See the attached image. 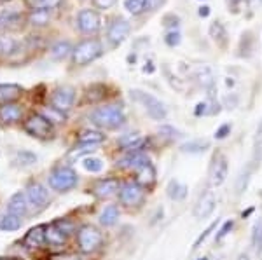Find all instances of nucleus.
Here are the masks:
<instances>
[{
    "mask_svg": "<svg viewBox=\"0 0 262 260\" xmlns=\"http://www.w3.org/2000/svg\"><path fill=\"white\" fill-rule=\"evenodd\" d=\"M90 119L93 124L100 126V128L114 129L124 124L126 115L121 105H105V107L95 108V110L91 112Z\"/></svg>",
    "mask_w": 262,
    "mask_h": 260,
    "instance_id": "1",
    "label": "nucleus"
},
{
    "mask_svg": "<svg viewBox=\"0 0 262 260\" xmlns=\"http://www.w3.org/2000/svg\"><path fill=\"white\" fill-rule=\"evenodd\" d=\"M101 54H103V45H101V42L96 39H86L75 45L72 56H74L75 65L84 66V65H88V63L95 61L96 58H100Z\"/></svg>",
    "mask_w": 262,
    "mask_h": 260,
    "instance_id": "2",
    "label": "nucleus"
},
{
    "mask_svg": "<svg viewBox=\"0 0 262 260\" xmlns=\"http://www.w3.org/2000/svg\"><path fill=\"white\" fill-rule=\"evenodd\" d=\"M129 94H131V98H133L135 102H138L143 108H145L147 114H149L154 121H164V119H166L168 112H166V107L163 105L161 100H158L156 96H152L150 93L142 91V89H131Z\"/></svg>",
    "mask_w": 262,
    "mask_h": 260,
    "instance_id": "3",
    "label": "nucleus"
},
{
    "mask_svg": "<svg viewBox=\"0 0 262 260\" xmlns=\"http://www.w3.org/2000/svg\"><path fill=\"white\" fill-rule=\"evenodd\" d=\"M49 185L58 192L70 191L77 185V173L72 168H56L49 175Z\"/></svg>",
    "mask_w": 262,
    "mask_h": 260,
    "instance_id": "4",
    "label": "nucleus"
},
{
    "mask_svg": "<svg viewBox=\"0 0 262 260\" xmlns=\"http://www.w3.org/2000/svg\"><path fill=\"white\" fill-rule=\"evenodd\" d=\"M103 238H101V232L93 225H84V227L79 229L77 232V243H79V248L84 253H91V251L98 250Z\"/></svg>",
    "mask_w": 262,
    "mask_h": 260,
    "instance_id": "5",
    "label": "nucleus"
},
{
    "mask_svg": "<svg viewBox=\"0 0 262 260\" xmlns=\"http://www.w3.org/2000/svg\"><path fill=\"white\" fill-rule=\"evenodd\" d=\"M25 131H27L28 135L37 136V138H48L51 136V133H53V124H51V121L48 117L35 114L25 123Z\"/></svg>",
    "mask_w": 262,
    "mask_h": 260,
    "instance_id": "6",
    "label": "nucleus"
},
{
    "mask_svg": "<svg viewBox=\"0 0 262 260\" xmlns=\"http://www.w3.org/2000/svg\"><path fill=\"white\" fill-rule=\"evenodd\" d=\"M129 30H131V27H129L128 19H124V18H114L111 21V25H108V30H107L108 42H111L114 48H117V45H121L122 42L128 39Z\"/></svg>",
    "mask_w": 262,
    "mask_h": 260,
    "instance_id": "7",
    "label": "nucleus"
},
{
    "mask_svg": "<svg viewBox=\"0 0 262 260\" xmlns=\"http://www.w3.org/2000/svg\"><path fill=\"white\" fill-rule=\"evenodd\" d=\"M72 232V224L67 220H56L48 227V236H46V241L49 245L60 246L67 241V238L70 236Z\"/></svg>",
    "mask_w": 262,
    "mask_h": 260,
    "instance_id": "8",
    "label": "nucleus"
},
{
    "mask_svg": "<svg viewBox=\"0 0 262 260\" xmlns=\"http://www.w3.org/2000/svg\"><path fill=\"white\" fill-rule=\"evenodd\" d=\"M143 196H145V192H143V188L138 182H128L124 185H121L119 199L126 206H138L143 201Z\"/></svg>",
    "mask_w": 262,
    "mask_h": 260,
    "instance_id": "9",
    "label": "nucleus"
},
{
    "mask_svg": "<svg viewBox=\"0 0 262 260\" xmlns=\"http://www.w3.org/2000/svg\"><path fill=\"white\" fill-rule=\"evenodd\" d=\"M77 27L84 33H96L101 28L100 14L93 9H82L77 14Z\"/></svg>",
    "mask_w": 262,
    "mask_h": 260,
    "instance_id": "10",
    "label": "nucleus"
},
{
    "mask_svg": "<svg viewBox=\"0 0 262 260\" xmlns=\"http://www.w3.org/2000/svg\"><path fill=\"white\" fill-rule=\"evenodd\" d=\"M74 98H75V91L74 87L70 86H63V87H58L56 91L53 93V108L58 112H69L72 103H74Z\"/></svg>",
    "mask_w": 262,
    "mask_h": 260,
    "instance_id": "11",
    "label": "nucleus"
},
{
    "mask_svg": "<svg viewBox=\"0 0 262 260\" xmlns=\"http://www.w3.org/2000/svg\"><path fill=\"white\" fill-rule=\"evenodd\" d=\"M227 171H229V166H227V159L222 154H217L213 157L212 168H210V180L215 187L222 185L227 178Z\"/></svg>",
    "mask_w": 262,
    "mask_h": 260,
    "instance_id": "12",
    "label": "nucleus"
},
{
    "mask_svg": "<svg viewBox=\"0 0 262 260\" xmlns=\"http://www.w3.org/2000/svg\"><path fill=\"white\" fill-rule=\"evenodd\" d=\"M215 204H217V199H215L213 191H206L201 194V198L198 199L196 206H194V217L196 219H206L213 213Z\"/></svg>",
    "mask_w": 262,
    "mask_h": 260,
    "instance_id": "13",
    "label": "nucleus"
},
{
    "mask_svg": "<svg viewBox=\"0 0 262 260\" xmlns=\"http://www.w3.org/2000/svg\"><path fill=\"white\" fill-rule=\"evenodd\" d=\"M27 199L33 208H44L49 201V194L40 183H30L27 188Z\"/></svg>",
    "mask_w": 262,
    "mask_h": 260,
    "instance_id": "14",
    "label": "nucleus"
},
{
    "mask_svg": "<svg viewBox=\"0 0 262 260\" xmlns=\"http://www.w3.org/2000/svg\"><path fill=\"white\" fill-rule=\"evenodd\" d=\"M117 191H121V183L117 178L98 180V182L95 183V187H93V192H95L98 198H111Z\"/></svg>",
    "mask_w": 262,
    "mask_h": 260,
    "instance_id": "15",
    "label": "nucleus"
},
{
    "mask_svg": "<svg viewBox=\"0 0 262 260\" xmlns=\"http://www.w3.org/2000/svg\"><path fill=\"white\" fill-rule=\"evenodd\" d=\"M46 236H48V225H37V227H33L27 232L23 245L27 248H39L46 243Z\"/></svg>",
    "mask_w": 262,
    "mask_h": 260,
    "instance_id": "16",
    "label": "nucleus"
},
{
    "mask_svg": "<svg viewBox=\"0 0 262 260\" xmlns=\"http://www.w3.org/2000/svg\"><path fill=\"white\" fill-rule=\"evenodd\" d=\"M28 199H27V194H23V192H16L14 196L9 199V213H12V215H25L28 209Z\"/></svg>",
    "mask_w": 262,
    "mask_h": 260,
    "instance_id": "17",
    "label": "nucleus"
},
{
    "mask_svg": "<svg viewBox=\"0 0 262 260\" xmlns=\"http://www.w3.org/2000/svg\"><path fill=\"white\" fill-rule=\"evenodd\" d=\"M21 108L19 105L16 103H4L0 107V121L2 123H16V121L21 119Z\"/></svg>",
    "mask_w": 262,
    "mask_h": 260,
    "instance_id": "18",
    "label": "nucleus"
},
{
    "mask_svg": "<svg viewBox=\"0 0 262 260\" xmlns=\"http://www.w3.org/2000/svg\"><path fill=\"white\" fill-rule=\"evenodd\" d=\"M147 162H150V161H149V157H147L143 152H128V156H126L119 162V166H122V168H133V170L137 171L138 168H142L143 164H147Z\"/></svg>",
    "mask_w": 262,
    "mask_h": 260,
    "instance_id": "19",
    "label": "nucleus"
},
{
    "mask_svg": "<svg viewBox=\"0 0 262 260\" xmlns=\"http://www.w3.org/2000/svg\"><path fill=\"white\" fill-rule=\"evenodd\" d=\"M51 16H53V9L33 7V11L30 12V16H28V21H30L33 27H46L51 21Z\"/></svg>",
    "mask_w": 262,
    "mask_h": 260,
    "instance_id": "20",
    "label": "nucleus"
},
{
    "mask_svg": "<svg viewBox=\"0 0 262 260\" xmlns=\"http://www.w3.org/2000/svg\"><path fill=\"white\" fill-rule=\"evenodd\" d=\"M143 144H145V140L140 135H137V133L135 135H126L119 140V145L124 150H128V152H142Z\"/></svg>",
    "mask_w": 262,
    "mask_h": 260,
    "instance_id": "21",
    "label": "nucleus"
},
{
    "mask_svg": "<svg viewBox=\"0 0 262 260\" xmlns=\"http://www.w3.org/2000/svg\"><path fill=\"white\" fill-rule=\"evenodd\" d=\"M21 91L23 89H21L18 84H0V102L9 103L11 100L18 98Z\"/></svg>",
    "mask_w": 262,
    "mask_h": 260,
    "instance_id": "22",
    "label": "nucleus"
},
{
    "mask_svg": "<svg viewBox=\"0 0 262 260\" xmlns=\"http://www.w3.org/2000/svg\"><path fill=\"white\" fill-rule=\"evenodd\" d=\"M117 219H119V209H117L116 204H108V206L105 208L103 211H101L100 224L105 225V227H111V225L116 224Z\"/></svg>",
    "mask_w": 262,
    "mask_h": 260,
    "instance_id": "23",
    "label": "nucleus"
},
{
    "mask_svg": "<svg viewBox=\"0 0 262 260\" xmlns=\"http://www.w3.org/2000/svg\"><path fill=\"white\" fill-rule=\"evenodd\" d=\"M70 53H74V49H72L69 40H58L56 44L51 48V56H53L54 60H63V58H67Z\"/></svg>",
    "mask_w": 262,
    "mask_h": 260,
    "instance_id": "24",
    "label": "nucleus"
},
{
    "mask_svg": "<svg viewBox=\"0 0 262 260\" xmlns=\"http://www.w3.org/2000/svg\"><path fill=\"white\" fill-rule=\"evenodd\" d=\"M168 196H170V199L173 201H182L187 196V187L184 185V183H180L179 180H171L170 183H168Z\"/></svg>",
    "mask_w": 262,
    "mask_h": 260,
    "instance_id": "25",
    "label": "nucleus"
},
{
    "mask_svg": "<svg viewBox=\"0 0 262 260\" xmlns=\"http://www.w3.org/2000/svg\"><path fill=\"white\" fill-rule=\"evenodd\" d=\"M210 147V141L208 140H192V141H187L180 147L182 152H187V154H201L205 152L206 149Z\"/></svg>",
    "mask_w": 262,
    "mask_h": 260,
    "instance_id": "26",
    "label": "nucleus"
},
{
    "mask_svg": "<svg viewBox=\"0 0 262 260\" xmlns=\"http://www.w3.org/2000/svg\"><path fill=\"white\" fill-rule=\"evenodd\" d=\"M105 135H101L98 131H82L79 136V145H98L103 141Z\"/></svg>",
    "mask_w": 262,
    "mask_h": 260,
    "instance_id": "27",
    "label": "nucleus"
},
{
    "mask_svg": "<svg viewBox=\"0 0 262 260\" xmlns=\"http://www.w3.org/2000/svg\"><path fill=\"white\" fill-rule=\"evenodd\" d=\"M252 246L257 255H262V219L255 220L252 232Z\"/></svg>",
    "mask_w": 262,
    "mask_h": 260,
    "instance_id": "28",
    "label": "nucleus"
},
{
    "mask_svg": "<svg viewBox=\"0 0 262 260\" xmlns=\"http://www.w3.org/2000/svg\"><path fill=\"white\" fill-rule=\"evenodd\" d=\"M21 227V220L18 215H12V213H7V215L2 217L0 220V230H18Z\"/></svg>",
    "mask_w": 262,
    "mask_h": 260,
    "instance_id": "29",
    "label": "nucleus"
},
{
    "mask_svg": "<svg viewBox=\"0 0 262 260\" xmlns=\"http://www.w3.org/2000/svg\"><path fill=\"white\" fill-rule=\"evenodd\" d=\"M150 0H124V9L131 14H142L149 7Z\"/></svg>",
    "mask_w": 262,
    "mask_h": 260,
    "instance_id": "30",
    "label": "nucleus"
},
{
    "mask_svg": "<svg viewBox=\"0 0 262 260\" xmlns=\"http://www.w3.org/2000/svg\"><path fill=\"white\" fill-rule=\"evenodd\" d=\"M210 37L217 42V44H224L226 42V37H227V33H226V28H224V25L221 23V21H215V23L210 25Z\"/></svg>",
    "mask_w": 262,
    "mask_h": 260,
    "instance_id": "31",
    "label": "nucleus"
},
{
    "mask_svg": "<svg viewBox=\"0 0 262 260\" xmlns=\"http://www.w3.org/2000/svg\"><path fill=\"white\" fill-rule=\"evenodd\" d=\"M137 173H138V182L140 183H152L154 182L156 171H154V166H152L150 162H147V164H143L142 168H138Z\"/></svg>",
    "mask_w": 262,
    "mask_h": 260,
    "instance_id": "32",
    "label": "nucleus"
},
{
    "mask_svg": "<svg viewBox=\"0 0 262 260\" xmlns=\"http://www.w3.org/2000/svg\"><path fill=\"white\" fill-rule=\"evenodd\" d=\"M196 77L200 79L203 86H212L213 84V75H212V70H210L208 66H201V68H198Z\"/></svg>",
    "mask_w": 262,
    "mask_h": 260,
    "instance_id": "33",
    "label": "nucleus"
},
{
    "mask_svg": "<svg viewBox=\"0 0 262 260\" xmlns=\"http://www.w3.org/2000/svg\"><path fill=\"white\" fill-rule=\"evenodd\" d=\"M82 166L86 168L88 171H91V173H98V171H101V168H103V162L96 157H86L82 161Z\"/></svg>",
    "mask_w": 262,
    "mask_h": 260,
    "instance_id": "34",
    "label": "nucleus"
},
{
    "mask_svg": "<svg viewBox=\"0 0 262 260\" xmlns=\"http://www.w3.org/2000/svg\"><path fill=\"white\" fill-rule=\"evenodd\" d=\"M180 40H182V35H180V32H177V30L168 32L166 37H164V42H166L170 48H175V45H179Z\"/></svg>",
    "mask_w": 262,
    "mask_h": 260,
    "instance_id": "35",
    "label": "nucleus"
},
{
    "mask_svg": "<svg viewBox=\"0 0 262 260\" xmlns=\"http://www.w3.org/2000/svg\"><path fill=\"white\" fill-rule=\"evenodd\" d=\"M215 229H217V222H213V224H210V225H208V229H206L205 232H203L201 236L198 238L196 243H194V246H192V248H194V250H198V248H200V246H201V243H205V241H206V238H208L210 234H212Z\"/></svg>",
    "mask_w": 262,
    "mask_h": 260,
    "instance_id": "36",
    "label": "nucleus"
},
{
    "mask_svg": "<svg viewBox=\"0 0 262 260\" xmlns=\"http://www.w3.org/2000/svg\"><path fill=\"white\" fill-rule=\"evenodd\" d=\"M16 49V40L0 39V53H12Z\"/></svg>",
    "mask_w": 262,
    "mask_h": 260,
    "instance_id": "37",
    "label": "nucleus"
},
{
    "mask_svg": "<svg viewBox=\"0 0 262 260\" xmlns=\"http://www.w3.org/2000/svg\"><path fill=\"white\" fill-rule=\"evenodd\" d=\"M61 4V0H37L35 7H42V9H56L58 6Z\"/></svg>",
    "mask_w": 262,
    "mask_h": 260,
    "instance_id": "38",
    "label": "nucleus"
},
{
    "mask_svg": "<svg viewBox=\"0 0 262 260\" xmlns=\"http://www.w3.org/2000/svg\"><path fill=\"white\" fill-rule=\"evenodd\" d=\"M232 227H234V222H232V220H227L226 224H224L222 227H221V230H219V234H217V241H222L224 238H226L227 234H229L231 230H232Z\"/></svg>",
    "mask_w": 262,
    "mask_h": 260,
    "instance_id": "39",
    "label": "nucleus"
},
{
    "mask_svg": "<svg viewBox=\"0 0 262 260\" xmlns=\"http://www.w3.org/2000/svg\"><path fill=\"white\" fill-rule=\"evenodd\" d=\"M117 0H93V6L96 7V9H101V11H107L111 9V7L116 6Z\"/></svg>",
    "mask_w": 262,
    "mask_h": 260,
    "instance_id": "40",
    "label": "nucleus"
},
{
    "mask_svg": "<svg viewBox=\"0 0 262 260\" xmlns=\"http://www.w3.org/2000/svg\"><path fill=\"white\" fill-rule=\"evenodd\" d=\"M18 159H19L21 162H23V164H33V162L37 161V157L33 156L32 152H27V150L19 152V154H18Z\"/></svg>",
    "mask_w": 262,
    "mask_h": 260,
    "instance_id": "41",
    "label": "nucleus"
},
{
    "mask_svg": "<svg viewBox=\"0 0 262 260\" xmlns=\"http://www.w3.org/2000/svg\"><path fill=\"white\" fill-rule=\"evenodd\" d=\"M227 135H231V124H222L221 128L215 131V138H217V140H224V138H227Z\"/></svg>",
    "mask_w": 262,
    "mask_h": 260,
    "instance_id": "42",
    "label": "nucleus"
},
{
    "mask_svg": "<svg viewBox=\"0 0 262 260\" xmlns=\"http://www.w3.org/2000/svg\"><path fill=\"white\" fill-rule=\"evenodd\" d=\"M194 114L196 115H208V114H213V110L210 108L208 103H198L196 105V110H194Z\"/></svg>",
    "mask_w": 262,
    "mask_h": 260,
    "instance_id": "43",
    "label": "nucleus"
},
{
    "mask_svg": "<svg viewBox=\"0 0 262 260\" xmlns=\"http://www.w3.org/2000/svg\"><path fill=\"white\" fill-rule=\"evenodd\" d=\"M248 0H227V4H229V11L232 9V12H239V6L245 4L247 6Z\"/></svg>",
    "mask_w": 262,
    "mask_h": 260,
    "instance_id": "44",
    "label": "nucleus"
},
{
    "mask_svg": "<svg viewBox=\"0 0 262 260\" xmlns=\"http://www.w3.org/2000/svg\"><path fill=\"white\" fill-rule=\"evenodd\" d=\"M248 178H250V170H247V171H245V173L242 175V178H239V183H238V192H242L243 188L247 187Z\"/></svg>",
    "mask_w": 262,
    "mask_h": 260,
    "instance_id": "45",
    "label": "nucleus"
},
{
    "mask_svg": "<svg viewBox=\"0 0 262 260\" xmlns=\"http://www.w3.org/2000/svg\"><path fill=\"white\" fill-rule=\"evenodd\" d=\"M198 14H200L201 18H208V16H210V7L208 6H201L200 11H198Z\"/></svg>",
    "mask_w": 262,
    "mask_h": 260,
    "instance_id": "46",
    "label": "nucleus"
},
{
    "mask_svg": "<svg viewBox=\"0 0 262 260\" xmlns=\"http://www.w3.org/2000/svg\"><path fill=\"white\" fill-rule=\"evenodd\" d=\"M238 260H250V258H248V255H247V253H242V255L238 257Z\"/></svg>",
    "mask_w": 262,
    "mask_h": 260,
    "instance_id": "47",
    "label": "nucleus"
},
{
    "mask_svg": "<svg viewBox=\"0 0 262 260\" xmlns=\"http://www.w3.org/2000/svg\"><path fill=\"white\" fill-rule=\"evenodd\" d=\"M198 260H208V258H206V257H201V258H198Z\"/></svg>",
    "mask_w": 262,
    "mask_h": 260,
    "instance_id": "48",
    "label": "nucleus"
},
{
    "mask_svg": "<svg viewBox=\"0 0 262 260\" xmlns=\"http://www.w3.org/2000/svg\"><path fill=\"white\" fill-rule=\"evenodd\" d=\"M257 2H259V4H262V0H257Z\"/></svg>",
    "mask_w": 262,
    "mask_h": 260,
    "instance_id": "49",
    "label": "nucleus"
},
{
    "mask_svg": "<svg viewBox=\"0 0 262 260\" xmlns=\"http://www.w3.org/2000/svg\"><path fill=\"white\" fill-rule=\"evenodd\" d=\"M35 2H37V0H35Z\"/></svg>",
    "mask_w": 262,
    "mask_h": 260,
    "instance_id": "50",
    "label": "nucleus"
}]
</instances>
